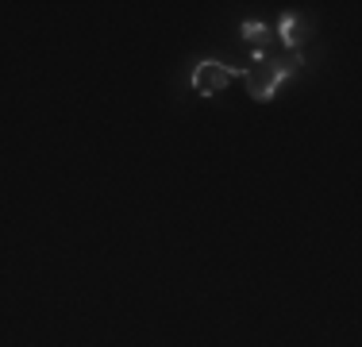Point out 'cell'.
Listing matches in <instances>:
<instances>
[{"label": "cell", "mask_w": 362, "mask_h": 347, "mask_svg": "<svg viewBox=\"0 0 362 347\" xmlns=\"http://www.w3.org/2000/svg\"><path fill=\"white\" fill-rule=\"evenodd\" d=\"M239 69L223 66V62H201L193 69V93H201V97H216V93H223L231 85V77H235Z\"/></svg>", "instance_id": "6da1fadb"}, {"label": "cell", "mask_w": 362, "mask_h": 347, "mask_svg": "<svg viewBox=\"0 0 362 347\" xmlns=\"http://www.w3.org/2000/svg\"><path fill=\"white\" fill-rule=\"evenodd\" d=\"M243 77H247V93H251L255 101H270L274 93H278V85L286 81V77H281L278 69H270L262 58H255V62L243 69Z\"/></svg>", "instance_id": "7a4b0ae2"}, {"label": "cell", "mask_w": 362, "mask_h": 347, "mask_svg": "<svg viewBox=\"0 0 362 347\" xmlns=\"http://www.w3.org/2000/svg\"><path fill=\"white\" fill-rule=\"evenodd\" d=\"M243 39H247V47L255 50V58H262L266 50H274L278 47V31L274 28H266V23H243Z\"/></svg>", "instance_id": "3957f363"}, {"label": "cell", "mask_w": 362, "mask_h": 347, "mask_svg": "<svg viewBox=\"0 0 362 347\" xmlns=\"http://www.w3.org/2000/svg\"><path fill=\"white\" fill-rule=\"evenodd\" d=\"M297 31H300V20H297V16H286V20H281V31H278V42L286 50H297V42H300Z\"/></svg>", "instance_id": "277c9868"}]
</instances>
